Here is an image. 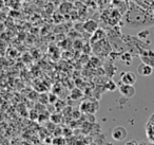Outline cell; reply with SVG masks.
<instances>
[{
	"label": "cell",
	"mask_w": 154,
	"mask_h": 145,
	"mask_svg": "<svg viewBox=\"0 0 154 145\" xmlns=\"http://www.w3.org/2000/svg\"><path fill=\"white\" fill-rule=\"evenodd\" d=\"M136 81H137L136 74H135L134 72H132V71H127V72L120 73V82H122V84L134 86Z\"/></svg>",
	"instance_id": "obj_3"
},
{
	"label": "cell",
	"mask_w": 154,
	"mask_h": 145,
	"mask_svg": "<svg viewBox=\"0 0 154 145\" xmlns=\"http://www.w3.org/2000/svg\"><path fill=\"white\" fill-rule=\"evenodd\" d=\"M138 145H147V144H143V143H139Z\"/></svg>",
	"instance_id": "obj_10"
},
{
	"label": "cell",
	"mask_w": 154,
	"mask_h": 145,
	"mask_svg": "<svg viewBox=\"0 0 154 145\" xmlns=\"http://www.w3.org/2000/svg\"><path fill=\"white\" fill-rule=\"evenodd\" d=\"M111 137L114 141L117 142H122L125 141L128 137V130L124 127V126H116L115 128H113L111 132Z\"/></svg>",
	"instance_id": "obj_1"
},
{
	"label": "cell",
	"mask_w": 154,
	"mask_h": 145,
	"mask_svg": "<svg viewBox=\"0 0 154 145\" xmlns=\"http://www.w3.org/2000/svg\"><path fill=\"white\" fill-rule=\"evenodd\" d=\"M84 28L88 33H95V31L97 30V28H98V27H97V24L95 21L89 20V21H87L86 24H85Z\"/></svg>",
	"instance_id": "obj_5"
},
{
	"label": "cell",
	"mask_w": 154,
	"mask_h": 145,
	"mask_svg": "<svg viewBox=\"0 0 154 145\" xmlns=\"http://www.w3.org/2000/svg\"><path fill=\"white\" fill-rule=\"evenodd\" d=\"M120 60H122V63H125V64L130 65L131 63H132V57H131V54L130 53H125L124 55H122Z\"/></svg>",
	"instance_id": "obj_7"
},
{
	"label": "cell",
	"mask_w": 154,
	"mask_h": 145,
	"mask_svg": "<svg viewBox=\"0 0 154 145\" xmlns=\"http://www.w3.org/2000/svg\"><path fill=\"white\" fill-rule=\"evenodd\" d=\"M105 88H106V90H108V91L114 92V91H115V90L118 88V86L116 85V84L114 83L113 81H108L107 83H106Z\"/></svg>",
	"instance_id": "obj_6"
},
{
	"label": "cell",
	"mask_w": 154,
	"mask_h": 145,
	"mask_svg": "<svg viewBox=\"0 0 154 145\" xmlns=\"http://www.w3.org/2000/svg\"><path fill=\"white\" fill-rule=\"evenodd\" d=\"M118 90H119L120 94L122 96H125L126 98H132L135 95V93H136V90H135L134 86L126 85V84H122V82L118 85Z\"/></svg>",
	"instance_id": "obj_2"
},
{
	"label": "cell",
	"mask_w": 154,
	"mask_h": 145,
	"mask_svg": "<svg viewBox=\"0 0 154 145\" xmlns=\"http://www.w3.org/2000/svg\"><path fill=\"white\" fill-rule=\"evenodd\" d=\"M139 143H137V141L135 140H131V141H128L125 145H138Z\"/></svg>",
	"instance_id": "obj_8"
},
{
	"label": "cell",
	"mask_w": 154,
	"mask_h": 145,
	"mask_svg": "<svg viewBox=\"0 0 154 145\" xmlns=\"http://www.w3.org/2000/svg\"><path fill=\"white\" fill-rule=\"evenodd\" d=\"M137 73H138L140 76H150V75L153 73V67L146 64V63H141V64L137 67Z\"/></svg>",
	"instance_id": "obj_4"
},
{
	"label": "cell",
	"mask_w": 154,
	"mask_h": 145,
	"mask_svg": "<svg viewBox=\"0 0 154 145\" xmlns=\"http://www.w3.org/2000/svg\"><path fill=\"white\" fill-rule=\"evenodd\" d=\"M149 35V32L148 31H141V33H139L138 34V37H145V36H148Z\"/></svg>",
	"instance_id": "obj_9"
}]
</instances>
